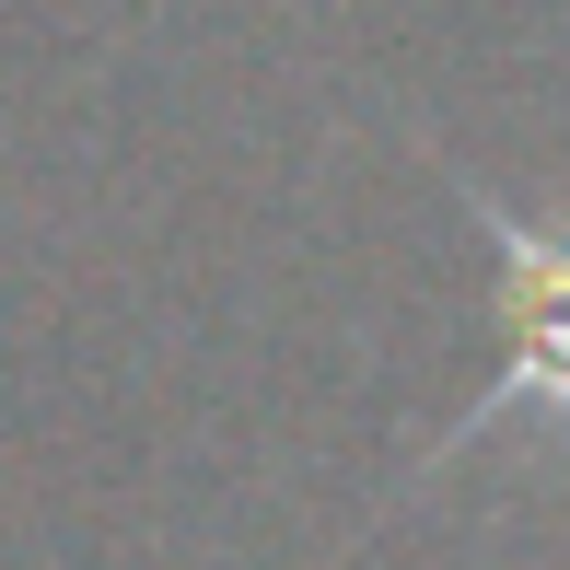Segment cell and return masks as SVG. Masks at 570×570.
I'll use <instances>...</instances> for the list:
<instances>
[{"instance_id":"6da1fadb","label":"cell","mask_w":570,"mask_h":570,"mask_svg":"<svg viewBox=\"0 0 570 570\" xmlns=\"http://www.w3.org/2000/svg\"><path fill=\"white\" fill-rule=\"evenodd\" d=\"M454 187V210L501 245V326H512V361L501 384H489L478 407L431 443V465H454L465 443H489V431H570V198H548V210H512L489 175H465L454 151H431Z\"/></svg>"}]
</instances>
